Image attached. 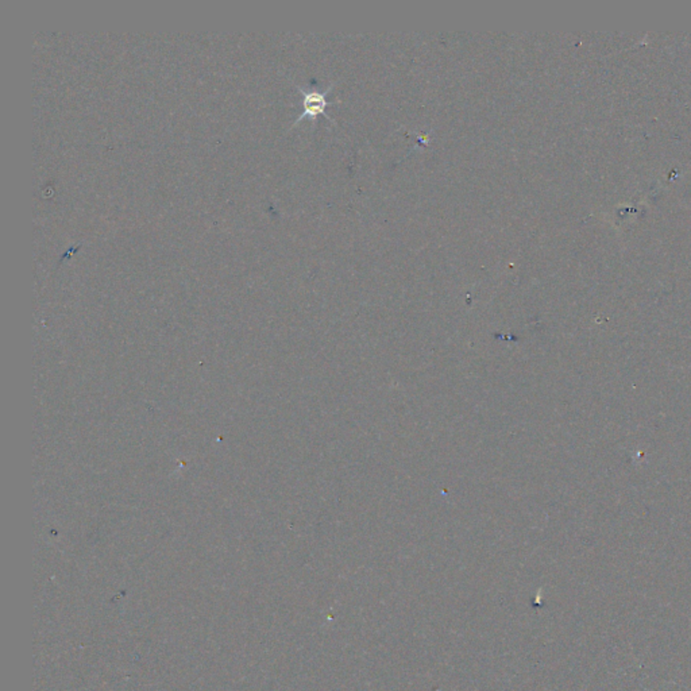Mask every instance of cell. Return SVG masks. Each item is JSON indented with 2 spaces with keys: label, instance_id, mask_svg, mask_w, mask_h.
Segmentation results:
<instances>
[{
  "label": "cell",
  "instance_id": "1",
  "mask_svg": "<svg viewBox=\"0 0 691 691\" xmlns=\"http://www.w3.org/2000/svg\"><path fill=\"white\" fill-rule=\"evenodd\" d=\"M296 88L303 95V112L300 114V117L297 119L294 120L293 126H296L297 123H300L301 120L306 119V118H309V119L315 123L316 118L320 117V115H324L326 119L330 120L331 123H333V118L327 114V107L341 103V100L328 102V99H327L328 97V93L333 91V82H331L327 87V90L323 91V92H319V91H306L304 88H301L300 85H296Z\"/></svg>",
  "mask_w": 691,
  "mask_h": 691
}]
</instances>
